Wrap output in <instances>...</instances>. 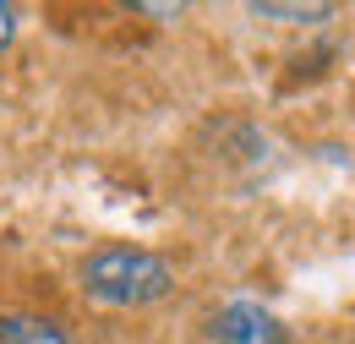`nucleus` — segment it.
Wrapping results in <instances>:
<instances>
[{
    "label": "nucleus",
    "instance_id": "obj_4",
    "mask_svg": "<svg viewBox=\"0 0 355 344\" xmlns=\"http://www.w3.org/2000/svg\"><path fill=\"white\" fill-rule=\"evenodd\" d=\"M257 17H328V6H257Z\"/></svg>",
    "mask_w": 355,
    "mask_h": 344
},
{
    "label": "nucleus",
    "instance_id": "obj_3",
    "mask_svg": "<svg viewBox=\"0 0 355 344\" xmlns=\"http://www.w3.org/2000/svg\"><path fill=\"white\" fill-rule=\"evenodd\" d=\"M0 344H71L55 317H0Z\"/></svg>",
    "mask_w": 355,
    "mask_h": 344
},
{
    "label": "nucleus",
    "instance_id": "obj_1",
    "mask_svg": "<svg viewBox=\"0 0 355 344\" xmlns=\"http://www.w3.org/2000/svg\"><path fill=\"white\" fill-rule=\"evenodd\" d=\"M83 290L104 306H148L175 290V268L142 246H98L83 262Z\"/></svg>",
    "mask_w": 355,
    "mask_h": 344
},
{
    "label": "nucleus",
    "instance_id": "obj_5",
    "mask_svg": "<svg viewBox=\"0 0 355 344\" xmlns=\"http://www.w3.org/2000/svg\"><path fill=\"white\" fill-rule=\"evenodd\" d=\"M11 33H17V11H11V6L0 0V49L11 44Z\"/></svg>",
    "mask_w": 355,
    "mask_h": 344
},
{
    "label": "nucleus",
    "instance_id": "obj_2",
    "mask_svg": "<svg viewBox=\"0 0 355 344\" xmlns=\"http://www.w3.org/2000/svg\"><path fill=\"white\" fill-rule=\"evenodd\" d=\"M214 334H219V344H290V334L279 328V317L263 311L257 301H230L214 317Z\"/></svg>",
    "mask_w": 355,
    "mask_h": 344
}]
</instances>
